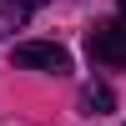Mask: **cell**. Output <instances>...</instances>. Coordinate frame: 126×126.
<instances>
[{
  "label": "cell",
  "instance_id": "1",
  "mask_svg": "<svg viewBox=\"0 0 126 126\" xmlns=\"http://www.w3.org/2000/svg\"><path fill=\"white\" fill-rule=\"evenodd\" d=\"M86 50L96 66H126V20H101L86 35Z\"/></svg>",
  "mask_w": 126,
  "mask_h": 126
},
{
  "label": "cell",
  "instance_id": "2",
  "mask_svg": "<svg viewBox=\"0 0 126 126\" xmlns=\"http://www.w3.org/2000/svg\"><path fill=\"white\" fill-rule=\"evenodd\" d=\"M15 66L20 71H56V76H66V71H71V56H66V46L30 40V46H15Z\"/></svg>",
  "mask_w": 126,
  "mask_h": 126
},
{
  "label": "cell",
  "instance_id": "3",
  "mask_svg": "<svg viewBox=\"0 0 126 126\" xmlns=\"http://www.w3.org/2000/svg\"><path fill=\"white\" fill-rule=\"evenodd\" d=\"M40 5H46V0H0V40H5L10 30H20Z\"/></svg>",
  "mask_w": 126,
  "mask_h": 126
},
{
  "label": "cell",
  "instance_id": "4",
  "mask_svg": "<svg viewBox=\"0 0 126 126\" xmlns=\"http://www.w3.org/2000/svg\"><path fill=\"white\" fill-rule=\"evenodd\" d=\"M81 111H86V116H106V111H116V91L91 81V86L81 91Z\"/></svg>",
  "mask_w": 126,
  "mask_h": 126
},
{
  "label": "cell",
  "instance_id": "5",
  "mask_svg": "<svg viewBox=\"0 0 126 126\" xmlns=\"http://www.w3.org/2000/svg\"><path fill=\"white\" fill-rule=\"evenodd\" d=\"M121 20H126V0H121Z\"/></svg>",
  "mask_w": 126,
  "mask_h": 126
}]
</instances>
